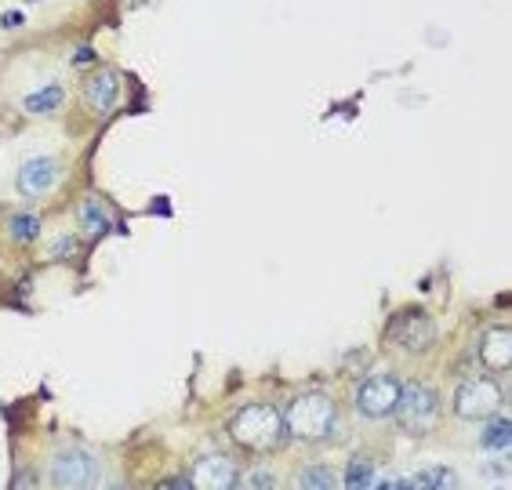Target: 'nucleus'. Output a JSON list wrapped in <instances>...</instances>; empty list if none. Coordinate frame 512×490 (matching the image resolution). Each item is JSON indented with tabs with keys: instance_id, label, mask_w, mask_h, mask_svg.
<instances>
[{
	"instance_id": "1",
	"label": "nucleus",
	"mask_w": 512,
	"mask_h": 490,
	"mask_svg": "<svg viewBox=\"0 0 512 490\" xmlns=\"http://www.w3.org/2000/svg\"><path fill=\"white\" fill-rule=\"evenodd\" d=\"M8 98L15 102L22 117L30 120H55L69 106V80L59 66L30 62L22 77L8 84Z\"/></svg>"
},
{
	"instance_id": "2",
	"label": "nucleus",
	"mask_w": 512,
	"mask_h": 490,
	"mask_svg": "<svg viewBox=\"0 0 512 490\" xmlns=\"http://www.w3.org/2000/svg\"><path fill=\"white\" fill-rule=\"evenodd\" d=\"M102 458L99 451H91L88 443L80 440H62L55 443V451L48 458V487H69V490H84V487H102L106 476H102Z\"/></svg>"
},
{
	"instance_id": "3",
	"label": "nucleus",
	"mask_w": 512,
	"mask_h": 490,
	"mask_svg": "<svg viewBox=\"0 0 512 490\" xmlns=\"http://www.w3.org/2000/svg\"><path fill=\"white\" fill-rule=\"evenodd\" d=\"M335 422H338V407L327 392H302L284 411V432L298 443L324 440L327 432L335 429Z\"/></svg>"
},
{
	"instance_id": "4",
	"label": "nucleus",
	"mask_w": 512,
	"mask_h": 490,
	"mask_svg": "<svg viewBox=\"0 0 512 490\" xmlns=\"http://www.w3.org/2000/svg\"><path fill=\"white\" fill-rule=\"evenodd\" d=\"M229 436L247 451H273L276 443L284 440V414L276 411L273 403H247L233 414Z\"/></svg>"
},
{
	"instance_id": "5",
	"label": "nucleus",
	"mask_w": 512,
	"mask_h": 490,
	"mask_svg": "<svg viewBox=\"0 0 512 490\" xmlns=\"http://www.w3.org/2000/svg\"><path fill=\"white\" fill-rule=\"evenodd\" d=\"M69 175V160L55 149H44V153H30V157H22L19 167H15V193L22 200H44L51 196L55 189L66 182Z\"/></svg>"
},
{
	"instance_id": "6",
	"label": "nucleus",
	"mask_w": 512,
	"mask_h": 490,
	"mask_svg": "<svg viewBox=\"0 0 512 490\" xmlns=\"http://www.w3.org/2000/svg\"><path fill=\"white\" fill-rule=\"evenodd\" d=\"M396 422L411 436H425L440 422V392L429 382H404L400 389V403H396Z\"/></svg>"
},
{
	"instance_id": "7",
	"label": "nucleus",
	"mask_w": 512,
	"mask_h": 490,
	"mask_svg": "<svg viewBox=\"0 0 512 490\" xmlns=\"http://www.w3.org/2000/svg\"><path fill=\"white\" fill-rule=\"evenodd\" d=\"M400 389L404 382L389 371H375L367 374L364 382L356 385L353 396V411L364 418V422H389L396 414V403H400Z\"/></svg>"
},
{
	"instance_id": "8",
	"label": "nucleus",
	"mask_w": 512,
	"mask_h": 490,
	"mask_svg": "<svg viewBox=\"0 0 512 490\" xmlns=\"http://www.w3.org/2000/svg\"><path fill=\"white\" fill-rule=\"evenodd\" d=\"M124 91H128L124 88V73H120L117 66L91 69V73H84V80H80V98H84V106L99 120H109L117 113L120 102H124Z\"/></svg>"
},
{
	"instance_id": "9",
	"label": "nucleus",
	"mask_w": 512,
	"mask_h": 490,
	"mask_svg": "<svg viewBox=\"0 0 512 490\" xmlns=\"http://www.w3.org/2000/svg\"><path fill=\"white\" fill-rule=\"evenodd\" d=\"M73 226L77 233L84 236V244H95L102 236H113L120 229V215H117V204L102 193H84L73 207Z\"/></svg>"
},
{
	"instance_id": "10",
	"label": "nucleus",
	"mask_w": 512,
	"mask_h": 490,
	"mask_svg": "<svg viewBox=\"0 0 512 490\" xmlns=\"http://www.w3.org/2000/svg\"><path fill=\"white\" fill-rule=\"evenodd\" d=\"M498 407H502V385L494 382V378H465V382L454 389V414H458L462 422L491 418Z\"/></svg>"
},
{
	"instance_id": "11",
	"label": "nucleus",
	"mask_w": 512,
	"mask_h": 490,
	"mask_svg": "<svg viewBox=\"0 0 512 490\" xmlns=\"http://www.w3.org/2000/svg\"><path fill=\"white\" fill-rule=\"evenodd\" d=\"M385 338H389V345L404 349V353H425V349L436 342V320L429 313L407 309V313H400V316L389 320Z\"/></svg>"
},
{
	"instance_id": "12",
	"label": "nucleus",
	"mask_w": 512,
	"mask_h": 490,
	"mask_svg": "<svg viewBox=\"0 0 512 490\" xmlns=\"http://www.w3.org/2000/svg\"><path fill=\"white\" fill-rule=\"evenodd\" d=\"M44 215H40L33 204H19L4 211L0 218V240L11 247V251H30L44 240Z\"/></svg>"
},
{
	"instance_id": "13",
	"label": "nucleus",
	"mask_w": 512,
	"mask_h": 490,
	"mask_svg": "<svg viewBox=\"0 0 512 490\" xmlns=\"http://www.w3.org/2000/svg\"><path fill=\"white\" fill-rule=\"evenodd\" d=\"M237 461L229 458V454H204V458L193 465V476L189 483L193 487H204V490H229L237 487Z\"/></svg>"
},
{
	"instance_id": "14",
	"label": "nucleus",
	"mask_w": 512,
	"mask_h": 490,
	"mask_svg": "<svg viewBox=\"0 0 512 490\" xmlns=\"http://www.w3.org/2000/svg\"><path fill=\"white\" fill-rule=\"evenodd\" d=\"M44 258L55 265H73L84 255V236L77 233V226H59V229H44Z\"/></svg>"
},
{
	"instance_id": "15",
	"label": "nucleus",
	"mask_w": 512,
	"mask_h": 490,
	"mask_svg": "<svg viewBox=\"0 0 512 490\" xmlns=\"http://www.w3.org/2000/svg\"><path fill=\"white\" fill-rule=\"evenodd\" d=\"M509 447H512L509 414L494 411L491 418H487V425L480 429V451L487 454V458H502V454H509Z\"/></svg>"
},
{
	"instance_id": "16",
	"label": "nucleus",
	"mask_w": 512,
	"mask_h": 490,
	"mask_svg": "<svg viewBox=\"0 0 512 490\" xmlns=\"http://www.w3.org/2000/svg\"><path fill=\"white\" fill-rule=\"evenodd\" d=\"M512 334H509V327H491V331L483 334V342H480V360L491 367V371H505L509 367V360H512Z\"/></svg>"
},
{
	"instance_id": "17",
	"label": "nucleus",
	"mask_w": 512,
	"mask_h": 490,
	"mask_svg": "<svg viewBox=\"0 0 512 490\" xmlns=\"http://www.w3.org/2000/svg\"><path fill=\"white\" fill-rule=\"evenodd\" d=\"M378 461L367 458V454H353V458L345 461V476H338L342 480V487L349 490H375V480H378Z\"/></svg>"
},
{
	"instance_id": "18",
	"label": "nucleus",
	"mask_w": 512,
	"mask_h": 490,
	"mask_svg": "<svg viewBox=\"0 0 512 490\" xmlns=\"http://www.w3.org/2000/svg\"><path fill=\"white\" fill-rule=\"evenodd\" d=\"M440 490V487H462V476L451 465H422L411 476V490Z\"/></svg>"
},
{
	"instance_id": "19",
	"label": "nucleus",
	"mask_w": 512,
	"mask_h": 490,
	"mask_svg": "<svg viewBox=\"0 0 512 490\" xmlns=\"http://www.w3.org/2000/svg\"><path fill=\"white\" fill-rule=\"evenodd\" d=\"M295 487H302V490H338L342 487V480L331 472V465H324V461H309V465H302V472L295 476Z\"/></svg>"
},
{
	"instance_id": "20",
	"label": "nucleus",
	"mask_w": 512,
	"mask_h": 490,
	"mask_svg": "<svg viewBox=\"0 0 512 490\" xmlns=\"http://www.w3.org/2000/svg\"><path fill=\"white\" fill-rule=\"evenodd\" d=\"M237 487H247V490H258V487H280V480H276L273 472H269V465H255V469L247 472V476H240Z\"/></svg>"
},
{
	"instance_id": "21",
	"label": "nucleus",
	"mask_w": 512,
	"mask_h": 490,
	"mask_svg": "<svg viewBox=\"0 0 512 490\" xmlns=\"http://www.w3.org/2000/svg\"><path fill=\"white\" fill-rule=\"evenodd\" d=\"M95 59H99V51L91 48V44H80V48H73V55L66 59V66L77 69V73H80V69H91V66H95Z\"/></svg>"
},
{
	"instance_id": "22",
	"label": "nucleus",
	"mask_w": 512,
	"mask_h": 490,
	"mask_svg": "<svg viewBox=\"0 0 512 490\" xmlns=\"http://www.w3.org/2000/svg\"><path fill=\"white\" fill-rule=\"evenodd\" d=\"M22 26H26V15H22L19 8H4V11H0V30L19 33Z\"/></svg>"
},
{
	"instance_id": "23",
	"label": "nucleus",
	"mask_w": 512,
	"mask_h": 490,
	"mask_svg": "<svg viewBox=\"0 0 512 490\" xmlns=\"http://www.w3.org/2000/svg\"><path fill=\"white\" fill-rule=\"evenodd\" d=\"M0 120H4V102H0Z\"/></svg>"
}]
</instances>
